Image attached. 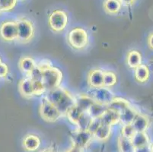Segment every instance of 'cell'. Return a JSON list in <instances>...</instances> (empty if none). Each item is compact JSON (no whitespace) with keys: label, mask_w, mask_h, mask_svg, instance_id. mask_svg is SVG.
Here are the masks:
<instances>
[{"label":"cell","mask_w":153,"mask_h":152,"mask_svg":"<svg viewBox=\"0 0 153 152\" xmlns=\"http://www.w3.org/2000/svg\"><path fill=\"white\" fill-rule=\"evenodd\" d=\"M45 98L57 107L62 115H66L69 109L76 105L74 96L69 90L61 87L48 90Z\"/></svg>","instance_id":"1"},{"label":"cell","mask_w":153,"mask_h":152,"mask_svg":"<svg viewBox=\"0 0 153 152\" xmlns=\"http://www.w3.org/2000/svg\"><path fill=\"white\" fill-rule=\"evenodd\" d=\"M62 80V73L60 69L51 66L42 71V82L47 91L59 87Z\"/></svg>","instance_id":"2"},{"label":"cell","mask_w":153,"mask_h":152,"mask_svg":"<svg viewBox=\"0 0 153 152\" xmlns=\"http://www.w3.org/2000/svg\"><path fill=\"white\" fill-rule=\"evenodd\" d=\"M67 40L69 45L75 50L85 48L89 42L88 32L82 27H76L69 32Z\"/></svg>","instance_id":"3"},{"label":"cell","mask_w":153,"mask_h":152,"mask_svg":"<svg viewBox=\"0 0 153 152\" xmlns=\"http://www.w3.org/2000/svg\"><path fill=\"white\" fill-rule=\"evenodd\" d=\"M17 23L18 36L17 40L21 43L26 44L32 40L34 35V24L29 19L23 18L19 19Z\"/></svg>","instance_id":"4"},{"label":"cell","mask_w":153,"mask_h":152,"mask_svg":"<svg viewBox=\"0 0 153 152\" xmlns=\"http://www.w3.org/2000/svg\"><path fill=\"white\" fill-rule=\"evenodd\" d=\"M48 22L51 30L56 33H59L65 30L69 22L68 15L66 12L60 9L54 10L50 15Z\"/></svg>","instance_id":"5"},{"label":"cell","mask_w":153,"mask_h":152,"mask_svg":"<svg viewBox=\"0 0 153 152\" xmlns=\"http://www.w3.org/2000/svg\"><path fill=\"white\" fill-rule=\"evenodd\" d=\"M40 114L44 121L48 122H54L62 116L57 107L44 97L40 106Z\"/></svg>","instance_id":"6"},{"label":"cell","mask_w":153,"mask_h":152,"mask_svg":"<svg viewBox=\"0 0 153 152\" xmlns=\"http://www.w3.org/2000/svg\"><path fill=\"white\" fill-rule=\"evenodd\" d=\"M88 94L96 102L108 105L113 99L114 98V93L109 88L106 87H101L98 88H91Z\"/></svg>","instance_id":"7"},{"label":"cell","mask_w":153,"mask_h":152,"mask_svg":"<svg viewBox=\"0 0 153 152\" xmlns=\"http://www.w3.org/2000/svg\"><path fill=\"white\" fill-rule=\"evenodd\" d=\"M93 134L88 129H78L72 132V140L73 145L79 148H84L89 144L92 139Z\"/></svg>","instance_id":"8"},{"label":"cell","mask_w":153,"mask_h":152,"mask_svg":"<svg viewBox=\"0 0 153 152\" xmlns=\"http://www.w3.org/2000/svg\"><path fill=\"white\" fill-rule=\"evenodd\" d=\"M0 36L6 41L17 40L18 28L16 22H5L0 26Z\"/></svg>","instance_id":"9"},{"label":"cell","mask_w":153,"mask_h":152,"mask_svg":"<svg viewBox=\"0 0 153 152\" xmlns=\"http://www.w3.org/2000/svg\"><path fill=\"white\" fill-rule=\"evenodd\" d=\"M104 72L101 69H91L88 75V84L90 88H98L104 86Z\"/></svg>","instance_id":"10"},{"label":"cell","mask_w":153,"mask_h":152,"mask_svg":"<svg viewBox=\"0 0 153 152\" xmlns=\"http://www.w3.org/2000/svg\"><path fill=\"white\" fill-rule=\"evenodd\" d=\"M19 90L24 97H31L34 96L33 81L28 77L22 79L19 83Z\"/></svg>","instance_id":"11"},{"label":"cell","mask_w":153,"mask_h":152,"mask_svg":"<svg viewBox=\"0 0 153 152\" xmlns=\"http://www.w3.org/2000/svg\"><path fill=\"white\" fill-rule=\"evenodd\" d=\"M130 106V104L127 100L123 98V97H115L107 105V107L108 109H111V110H114L116 112L120 113L122 111L124 110L125 109L129 107Z\"/></svg>","instance_id":"12"},{"label":"cell","mask_w":153,"mask_h":152,"mask_svg":"<svg viewBox=\"0 0 153 152\" xmlns=\"http://www.w3.org/2000/svg\"><path fill=\"white\" fill-rule=\"evenodd\" d=\"M76 105L82 110L84 112H88L94 100L88 94H80L75 97Z\"/></svg>","instance_id":"13"},{"label":"cell","mask_w":153,"mask_h":152,"mask_svg":"<svg viewBox=\"0 0 153 152\" xmlns=\"http://www.w3.org/2000/svg\"><path fill=\"white\" fill-rule=\"evenodd\" d=\"M101 120L102 123L112 126L120 122V113L108 108L104 113V114L101 116Z\"/></svg>","instance_id":"14"},{"label":"cell","mask_w":153,"mask_h":152,"mask_svg":"<svg viewBox=\"0 0 153 152\" xmlns=\"http://www.w3.org/2000/svg\"><path fill=\"white\" fill-rule=\"evenodd\" d=\"M36 65H37V64L35 63L34 59L30 56L22 57L19 62V69L27 76L35 68Z\"/></svg>","instance_id":"15"},{"label":"cell","mask_w":153,"mask_h":152,"mask_svg":"<svg viewBox=\"0 0 153 152\" xmlns=\"http://www.w3.org/2000/svg\"><path fill=\"white\" fill-rule=\"evenodd\" d=\"M41 145V139L35 135H28L23 140V146L28 151H34Z\"/></svg>","instance_id":"16"},{"label":"cell","mask_w":153,"mask_h":152,"mask_svg":"<svg viewBox=\"0 0 153 152\" xmlns=\"http://www.w3.org/2000/svg\"><path fill=\"white\" fill-rule=\"evenodd\" d=\"M138 113H139L136 112V110L130 105L120 113V122L123 124V125L131 124Z\"/></svg>","instance_id":"17"},{"label":"cell","mask_w":153,"mask_h":152,"mask_svg":"<svg viewBox=\"0 0 153 152\" xmlns=\"http://www.w3.org/2000/svg\"><path fill=\"white\" fill-rule=\"evenodd\" d=\"M130 141L136 149L146 148L149 144V139L146 132H136Z\"/></svg>","instance_id":"18"},{"label":"cell","mask_w":153,"mask_h":152,"mask_svg":"<svg viewBox=\"0 0 153 152\" xmlns=\"http://www.w3.org/2000/svg\"><path fill=\"white\" fill-rule=\"evenodd\" d=\"M131 124L136 132H146L149 126V120L145 116L138 113Z\"/></svg>","instance_id":"19"},{"label":"cell","mask_w":153,"mask_h":152,"mask_svg":"<svg viewBox=\"0 0 153 152\" xmlns=\"http://www.w3.org/2000/svg\"><path fill=\"white\" fill-rule=\"evenodd\" d=\"M107 109H108L107 105L94 101L87 113L89 114L92 119L93 118H101Z\"/></svg>","instance_id":"20"},{"label":"cell","mask_w":153,"mask_h":152,"mask_svg":"<svg viewBox=\"0 0 153 152\" xmlns=\"http://www.w3.org/2000/svg\"><path fill=\"white\" fill-rule=\"evenodd\" d=\"M122 3L120 0H106L104 2V8L105 12L111 15L118 13L121 9Z\"/></svg>","instance_id":"21"},{"label":"cell","mask_w":153,"mask_h":152,"mask_svg":"<svg viewBox=\"0 0 153 152\" xmlns=\"http://www.w3.org/2000/svg\"><path fill=\"white\" fill-rule=\"evenodd\" d=\"M84 113V111L79 108L78 106L74 105L68 110L66 116H67L68 119L72 123L75 124V125H77L78 122H79V119H80V118H81L82 116V114Z\"/></svg>","instance_id":"22"},{"label":"cell","mask_w":153,"mask_h":152,"mask_svg":"<svg viewBox=\"0 0 153 152\" xmlns=\"http://www.w3.org/2000/svg\"><path fill=\"white\" fill-rule=\"evenodd\" d=\"M134 76L139 82H145L149 77V70L146 65L141 64L134 69Z\"/></svg>","instance_id":"23"},{"label":"cell","mask_w":153,"mask_h":152,"mask_svg":"<svg viewBox=\"0 0 153 152\" xmlns=\"http://www.w3.org/2000/svg\"><path fill=\"white\" fill-rule=\"evenodd\" d=\"M126 62H127V65L131 69H136V67L141 65V54L138 51H136V50H132V51L129 52V53H128Z\"/></svg>","instance_id":"24"},{"label":"cell","mask_w":153,"mask_h":152,"mask_svg":"<svg viewBox=\"0 0 153 152\" xmlns=\"http://www.w3.org/2000/svg\"><path fill=\"white\" fill-rule=\"evenodd\" d=\"M111 132V126L102 123L94 132L93 136L101 141H104L109 138Z\"/></svg>","instance_id":"25"},{"label":"cell","mask_w":153,"mask_h":152,"mask_svg":"<svg viewBox=\"0 0 153 152\" xmlns=\"http://www.w3.org/2000/svg\"><path fill=\"white\" fill-rule=\"evenodd\" d=\"M117 82V78L114 72L111 71H104V87H109L114 86Z\"/></svg>","instance_id":"26"},{"label":"cell","mask_w":153,"mask_h":152,"mask_svg":"<svg viewBox=\"0 0 153 152\" xmlns=\"http://www.w3.org/2000/svg\"><path fill=\"white\" fill-rule=\"evenodd\" d=\"M120 148L121 152H136V149L132 144L130 139H125L123 137H120Z\"/></svg>","instance_id":"27"},{"label":"cell","mask_w":153,"mask_h":152,"mask_svg":"<svg viewBox=\"0 0 153 152\" xmlns=\"http://www.w3.org/2000/svg\"><path fill=\"white\" fill-rule=\"evenodd\" d=\"M91 116H89V114L87 112H85L82 114V117L80 118L79 121L78 122V124L76 125L78 126V129H87L88 127V125H89L90 122L91 120Z\"/></svg>","instance_id":"28"},{"label":"cell","mask_w":153,"mask_h":152,"mask_svg":"<svg viewBox=\"0 0 153 152\" xmlns=\"http://www.w3.org/2000/svg\"><path fill=\"white\" fill-rule=\"evenodd\" d=\"M136 130L133 127L132 124H128V125H123L121 130V136L127 139H131L132 137L134 136L136 133Z\"/></svg>","instance_id":"29"},{"label":"cell","mask_w":153,"mask_h":152,"mask_svg":"<svg viewBox=\"0 0 153 152\" xmlns=\"http://www.w3.org/2000/svg\"><path fill=\"white\" fill-rule=\"evenodd\" d=\"M17 0H0L1 12H8L12 10L16 5Z\"/></svg>","instance_id":"30"},{"label":"cell","mask_w":153,"mask_h":152,"mask_svg":"<svg viewBox=\"0 0 153 152\" xmlns=\"http://www.w3.org/2000/svg\"><path fill=\"white\" fill-rule=\"evenodd\" d=\"M33 85H34V96H40L46 91L41 80L33 81Z\"/></svg>","instance_id":"31"},{"label":"cell","mask_w":153,"mask_h":152,"mask_svg":"<svg viewBox=\"0 0 153 152\" xmlns=\"http://www.w3.org/2000/svg\"><path fill=\"white\" fill-rule=\"evenodd\" d=\"M101 124H102V122L101 120V118H93V119H91L87 129L90 132L94 134V132L98 129V127H99Z\"/></svg>","instance_id":"32"},{"label":"cell","mask_w":153,"mask_h":152,"mask_svg":"<svg viewBox=\"0 0 153 152\" xmlns=\"http://www.w3.org/2000/svg\"><path fill=\"white\" fill-rule=\"evenodd\" d=\"M26 77L30 78L32 81L41 80V78H42V70L36 65L35 68H34V69L32 70V72H30L27 76H26Z\"/></svg>","instance_id":"33"},{"label":"cell","mask_w":153,"mask_h":152,"mask_svg":"<svg viewBox=\"0 0 153 152\" xmlns=\"http://www.w3.org/2000/svg\"><path fill=\"white\" fill-rule=\"evenodd\" d=\"M9 72V67L6 64L1 62L0 63V78L5 77Z\"/></svg>","instance_id":"34"},{"label":"cell","mask_w":153,"mask_h":152,"mask_svg":"<svg viewBox=\"0 0 153 152\" xmlns=\"http://www.w3.org/2000/svg\"><path fill=\"white\" fill-rule=\"evenodd\" d=\"M66 152H82V149L73 145L70 149H69V150H68Z\"/></svg>","instance_id":"35"},{"label":"cell","mask_w":153,"mask_h":152,"mask_svg":"<svg viewBox=\"0 0 153 152\" xmlns=\"http://www.w3.org/2000/svg\"><path fill=\"white\" fill-rule=\"evenodd\" d=\"M120 1L122 4H124L126 5H130L135 2V0H120Z\"/></svg>","instance_id":"36"},{"label":"cell","mask_w":153,"mask_h":152,"mask_svg":"<svg viewBox=\"0 0 153 152\" xmlns=\"http://www.w3.org/2000/svg\"><path fill=\"white\" fill-rule=\"evenodd\" d=\"M148 44H149V46L152 49H153V33H152L151 35L149 37Z\"/></svg>","instance_id":"37"},{"label":"cell","mask_w":153,"mask_h":152,"mask_svg":"<svg viewBox=\"0 0 153 152\" xmlns=\"http://www.w3.org/2000/svg\"><path fill=\"white\" fill-rule=\"evenodd\" d=\"M41 152H56V151L54 150L53 148H47V149H45V150L42 151Z\"/></svg>","instance_id":"38"},{"label":"cell","mask_w":153,"mask_h":152,"mask_svg":"<svg viewBox=\"0 0 153 152\" xmlns=\"http://www.w3.org/2000/svg\"><path fill=\"white\" fill-rule=\"evenodd\" d=\"M150 152H153V145H152L151 149H150Z\"/></svg>","instance_id":"39"},{"label":"cell","mask_w":153,"mask_h":152,"mask_svg":"<svg viewBox=\"0 0 153 152\" xmlns=\"http://www.w3.org/2000/svg\"><path fill=\"white\" fill-rule=\"evenodd\" d=\"M1 62H2V61H1V58H0V63H1Z\"/></svg>","instance_id":"40"},{"label":"cell","mask_w":153,"mask_h":152,"mask_svg":"<svg viewBox=\"0 0 153 152\" xmlns=\"http://www.w3.org/2000/svg\"><path fill=\"white\" fill-rule=\"evenodd\" d=\"M0 12H1V9H0Z\"/></svg>","instance_id":"41"}]
</instances>
